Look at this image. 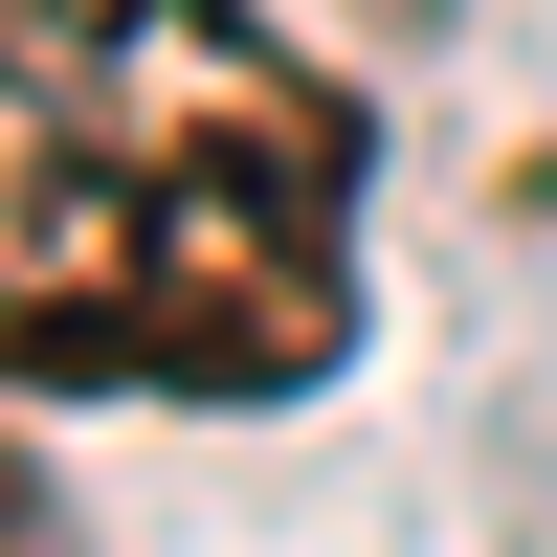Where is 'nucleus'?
I'll return each instance as SVG.
<instances>
[{
    "label": "nucleus",
    "instance_id": "f257e3e1",
    "mask_svg": "<svg viewBox=\"0 0 557 557\" xmlns=\"http://www.w3.org/2000/svg\"><path fill=\"white\" fill-rule=\"evenodd\" d=\"M0 312H23V380L312 401V380H335V335H357V268H335V201H290V178H134L112 134L67 157V112L23 89Z\"/></svg>",
    "mask_w": 557,
    "mask_h": 557
},
{
    "label": "nucleus",
    "instance_id": "f03ea898",
    "mask_svg": "<svg viewBox=\"0 0 557 557\" xmlns=\"http://www.w3.org/2000/svg\"><path fill=\"white\" fill-rule=\"evenodd\" d=\"M89 134H112L134 178H290V201L357 178V112L268 23H223V0H112V23H89Z\"/></svg>",
    "mask_w": 557,
    "mask_h": 557
}]
</instances>
